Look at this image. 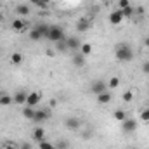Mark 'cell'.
Returning a JSON list of instances; mask_svg holds the SVG:
<instances>
[{
	"label": "cell",
	"instance_id": "obj_41",
	"mask_svg": "<svg viewBox=\"0 0 149 149\" xmlns=\"http://www.w3.org/2000/svg\"><path fill=\"white\" fill-rule=\"evenodd\" d=\"M45 2H47V0H45Z\"/></svg>",
	"mask_w": 149,
	"mask_h": 149
},
{
	"label": "cell",
	"instance_id": "obj_8",
	"mask_svg": "<svg viewBox=\"0 0 149 149\" xmlns=\"http://www.w3.org/2000/svg\"><path fill=\"white\" fill-rule=\"evenodd\" d=\"M123 21H125V17H123V12L120 9H114L111 14H109V23L111 24H121Z\"/></svg>",
	"mask_w": 149,
	"mask_h": 149
},
{
	"label": "cell",
	"instance_id": "obj_35",
	"mask_svg": "<svg viewBox=\"0 0 149 149\" xmlns=\"http://www.w3.org/2000/svg\"><path fill=\"white\" fill-rule=\"evenodd\" d=\"M135 12H137V14H139V16H142V14H144V12H146V10H144V7H142V5H139V7H137V9H135Z\"/></svg>",
	"mask_w": 149,
	"mask_h": 149
},
{
	"label": "cell",
	"instance_id": "obj_22",
	"mask_svg": "<svg viewBox=\"0 0 149 149\" xmlns=\"http://www.w3.org/2000/svg\"><path fill=\"white\" fill-rule=\"evenodd\" d=\"M121 12H123V17H125V19H130V17H134V14H135V9H134L132 5H128V7H125Z\"/></svg>",
	"mask_w": 149,
	"mask_h": 149
},
{
	"label": "cell",
	"instance_id": "obj_30",
	"mask_svg": "<svg viewBox=\"0 0 149 149\" xmlns=\"http://www.w3.org/2000/svg\"><path fill=\"white\" fill-rule=\"evenodd\" d=\"M116 5H118V9H120V10H123L125 7H128V5H130V0H116Z\"/></svg>",
	"mask_w": 149,
	"mask_h": 149
},
{
	"label": "cell",
	"instance_id": "obj_20",
	"mask_svg": "<svg viewBox=\"0 0 149 149\" xmlns=\"http://www.w3.org/2000/svg\"><path fill=\"white\" fill-rule=\"evenodd\" d=\"M35 28H37L38 31L42 33V37H43V38H47V33H49V28H50L49 24H45V23H38L37 26H35Z\"/></svg>",
	"mask_w": 149,
	"mask_h": 149
},
{
	"label": "cell",
	"instance_id": "obj_36",
	"mask_svg": "<svg viewBox=\"0 0 149 149\" xmlns=\"http://www.w3.org/2000/svg\"><path fill=\"white\" fill-rule=\"evenodd\" d=\"M57 106V101L56 99H50V108H56Z\"/></svg>",
	"mask_w": 149,
	"mask_h": 149
},
{
	"label": "cell",
	"instance_id": "obj_24",
	"mask_svg": "<svg viewBox=\"0 0 149 149\" xmlns=\"http://www.w3.org/2000/svg\"><path fill=\"white\" fill-rule=\"evenodd\" d=\"M120 87V78L118 76H111L108 80V88H118Z\"/></svg>",
	"mask_w": 149,
	"mask_h": 149
},
{
	"label": "cell",
	"instance_id": "obj_21",
	"mask_svg": "<svg viewBox=\"0 0 149 149\" xmlns=\"http://www.w3.org/2000/svg\"><path fill=\"white\" fill-rule=\"evenodd\" d=\"M23 116H24L26 120H33V116H35V108L24 106V109H23Z\"/></svg>",
	"mask_w": 149,
	"mask_h": 149
},
{
	"label": "cell",
	"instance_id": "obj_2",
	"mask_svg": "<svg viewBox=\"0 0 149 149\" xmlns=\"http://www.w3.org/2000/svg\"><path fill=\"white\" fill-rule=\"evenodd\" d=\"M66 35H64V30L61 28V26H50L49 28V33H47V40H50V42H59V40H64Z\"/></svg>",
	"mask_w": 149,
	"mask_h": 149
},
{
	"label": "cell",
	"instance_id": "obj_32",
	"mask_svg": "<svg viewBox=\"0 0 149 149\" xmlns=\"http://www.w3.org/2000/svg\"><path fill=\"white\" fill-rule=\"evenodd\" d=\"M17 149H33V148H31V144H30V142H21Z\"/></svg>",
	"mask_w": 149,
	"mask_h": 149
},
{
	"label": "cell",
	"instance_id": "obj_11",
	"mask_svg": "<svg viewBox=\"0 0 149 149\" xmlns=\"http://www.w3.org/2000/svg\"><path fill=\"white\" fill-rule=\"evenodd\" d=\"M31 139H33V142H42L43 139H45V130L42 128V127H37V128H33V132H31Z\"/></svg>",
	"mask_w": 149,
	"mask_h": 149
},
{
	"label": "cell",
	"instance_id": "obj_14",
	"mask_svg": "<svg viewBox=\"0 0 149 149\" xmlns=\"http://www.w3.org/2000/svg\"><path fill=\"white\" fill-rule=\"evenodd\" d=\"M24 28H26V23H24V19L17 17V19H14V21H12V30H14V31L21 33V31H24Z\"/></svg>",
	"mask_w": 149,
	"mask_h": 149
},
{
	"label": "cell",
	"instance_id": "obj_12",
	"mask_svg": "<svg viewBox=\"0 0 149 149\" xmlns=\"http://www.w3.org/2000/svg\"><path fill=\"white\" fill-rule=\"evenodd\" d=\"M111 101H113V95H111L109 90H106V92H102V94L97 95V102L99 104H109Z\"/></svg>",
	"mask_w": 149,
	"mask_h": 149
},
{
	"label": "cell",
	"instance_id": "obj_1",
	"mask_svg": "<svg viewBox=\"0 0 149 149\" xmlns=\"http://www.w3.org/2000/svg\"><path fill=\"white\" fill-rule=\"evenodd\" d=\"M114 56L120 63H128L134 59V50L128 43H116L114 47Z\"/></svg>",
	"mask_w": 149,
	"mask_h": 149
},
{
	"label": "cell",
	"instance_id": "obj_26",
	"mask_svg": "<svg viewBox=\"0 0 149 149\" xmlns=\"http://www.w3.org/2000/svg\"><path fill=\"white\" fill-rule=\"evenodd\" d=\"M56 49H57L59 52H66V50H68V45H66V38H64V40H59V42H56Z\"/></svg>",
	"mask_w": 149,
	"mask_h": 149
},
{
	"label": "cell",
	"instance_id": "obj_25",
	"mask_svg": "<svg viewBox=\"0 0 149 149\" xmlns=\"http://www.w3.org/2000/svg\"><path fill=\"white\" fill-rule=\"evenodd\" d=\"M30 38H31V40H33V42H38V40H42V33H40V31H38L37 28H35V26H33V28H31V31H30Z\"/></svg>",
	"mask_w": 149,
	"mask_h": 149
},
{
	"label": "cell",
	"instance_id": "obj_31",
	"mask_svg": "<svg viewBox=\"0 0 149 149\" xmlns=\"http://www.w3.org/2000/svg\"><path fill=\"white\" fill-rule=\"evenodd\" d=\"M142 73L149 74V61H144V63H142Z\"/></svg>",
	"mask_w": 149,
	"mask_h": 149
},
{
	"label": "cell",
	"instance_id": "obj_39",
	"mask_svg": "<svg viewBox=\"0 0 149 149\" xmlns=\"http://www.w3.org/2000/svg\"><path fill=\"white\" fill-rule=\"evenodd\" d=\"M52 149H59V148H56V146H54V148H52Z\"/></svg>",
	"mask_w": 149,
	"mask_h": 149
},
{
	"label": "cell",
	"instance_id": "obj_3",
	"mask_svg": "<svg viewBox=\"0 0 149 149\" xmlns=\"http://www.w3.org/2000/svg\"><path fill=\"white\" fill-rule=\"evenodd\" d=\"M106 90H109V88H108V83L104 80H95V81L90 83V92L95 94V95H99V94H102Z\"/></svg>",
	"mask_w": 149,
	"mask_h": 149
},
{
	"label": "cell",
	"instance_id": "obj_27",
	"mask_svg": "<svg viewBox=\"0 0 149 149\" xmlns=\"http://www.w3.org/2000/svg\"><path fill=\"white\" fill-rule=\"evenodd\" d=\"M121 99H123V102H132L134 101V92L132 90H125L123 95H121Z\"/></svg>",
	"mask_w": 149,
	"mask_h": 149
},
{
	"label": "cell",
	"instance_id": "obj_29",
	"mask_svg": "<svg viewBox=\"0 0 149 149\" xmlns=\"http://www.w3.org/2000/svg\"><path fill=\"white\" fill-rule=\"evenodd\" d=\"M141 120H142L144 123H149V108H144V109L141 111Z\"/></svg>",
	"mask_w": 149,
	"mask_h": 149
},
{
	"label": "cell",
	"instance_id": "obj_38",
	"mask_svg": "<svg viewBox=\"0 0 149 149\" xmlns=\"http://www.w3.org/2000/svg\"><path fill=\"white\" fill-rule=\"evenodd\" d=\"M104 2H106V3H111V2H114V0H104Z\"/></svg>",
	"mask_w": 149,
	"mask_h": 149
},
{
	"label": "cell",
	"instance_id": "obj_28",
	"mask_svg": "<svg viewBox=\"0 0 149 149\" xmlns=\"http://www.w3.org/2000/svg\"><path fill=\"white\" fill-rule=\"evenodd\" d=\"M38 148H40V149H52V148H54V144H52V142H49L47 139H43L42 142H38Z\"/></svg>",
	"mask_w": 149,
	"mask_h": 149
},
{
	"label": "cell",
	"instance_id": "obj_17",
	"mask_svg": "<svg viewBox=\"0 0 149 149\" xmlns=\"http://www.w3.org/2000/svg\"><path fill=\"white\" fill-rule=\"evenodd\" d=\"M9 61H10V64L19 66V64L23 63V54H21V52H12L10 57H9Z\"/></svg>",
	"mask_w": 149,
	"mask_h": 149
},
{
	"label": "cell",
	"instance_id": "obj_10",
	"mask_svg": "<svg viewBox=\"0 0 149 149\" xmlns=\"http://www.w3.org/2000/svg\"><path fill=\"white\" fill-rule=\"evenodd\" d=\"M26 97H28L26 90H17L12 95V101H14V104H26Z\"/></svg>",
	"mask_w": 149,
	"mask_h": 149
},
{
	"label": "cell",
	"instance_id": "obj_40",
	"mask_svg": "<svg viewBox=\"0 0 149 149\" xmlns=\"http://www.w3.org/2000/svg\"><path fill=\"white\" fill-rule=\"evenodd\" d=\"M132 149H135V148H132Z\"/></svg>",
	"mask_w": 149,
	"mask_h": 149
},
{
	"label": "cell",
	"instance_id": "obj_13",
	"mask_svg": "<svg viewBox=\"0 0 149 149\" xmlns=\"http://www.w3.org/2000/svg\"><path fill=\"white\" fill-rule=\"evenodd\" d=\"M90 26H92V23H90V19H87V17H81V19L76 23V30H78V31H87Z\"/></svg>",
	"mask_w": 149,
	"mask_h": 149
},
{
	"label": "cell",
	"instance_id": "obj_16",
	"mask_svg": "<svg viewBox=\"0 0 149 149\" xmlns=\"http://www.w3.org/2000/svg\"><path fill=\"white\" fill-rule=\"evenodd\" d=\"M16 14H17L19 17L28 16V14H30V7H28L26 3H19V5H16Z\"/></svg>",
	"mask_w": 149,
	"mask_h": 149
},
{
	"label": "cell",
	"instance_id": "obj_18",
	"mask_svg": "<svg viewBox=\"0 0 149 149\" xmlns=\"http://www.w3.org/2000/svg\"><path fill=\"white\" fill-rule=\"evenodd\" d=\"M10 104H14L12 95H9V94L2 92V94H0V106H10Z\"/></svg>",
	"mask_w": 149,
	"mask_h": 149
},
{
	"label": "cell",
	"instance_id": "obj_34",
	"mask_svg": "<svg viewBox=\"0 0 149 149\" xmlns=\"http://www.w3.org/2000/svg\"><path fill=\"white\" fill-rule=\"evenodd\" d=\"M2 149H17V148H16V146H12L10 142H3V144H2Z\"/></svg>",
	"mask_w": 149,
	"mask_h": 149
},
{
	"label": "cell",
	"instance_id": "obj_6",
	"mask_svg": "<svg viewBox=\"0 0 149 149\" xmlns=\"http://www.w3.org/2000/svg\"><path fill=\"white\" fill-rule=\"evenodd\" d=\"M42 95L40 92H28V97H26V104L24 106H30V108H35L38 102H40Z\"/></svg>",
	"mask_w": 149,
	"mask_h": 149
},
{
	"label": "cell",
	"instance_id": "obj_15",
	"mask_svg": "<svg viewBox=\"0 0 149 149\" xmlns=\"http://www.w3.org/2000/svg\"><path fill=\"white\" fill-rule=\"evenodd\" d=\"M73 64L76 66V68L85 66V56L80 54V50H78V52H73Z\"/></svg>",
	"mask_w": 149,
	"mask_h": 149
},
{
	"label": "cell",
	"instance_id": "obj_7",
	"mask_svg": "<svg viewBox=\"0 0 149 149\" xmlns=\"http://www.w3.org/2000/svg\"><path fill=\"white\" fill-rule=\"evenodd\" d=\"M66 45H68V50H73V52H78L80 47H81V42L78 37H68L66 38Z\"/></svg>",
	"mask_w": 149,
	"mask_h": 149
},
{
	"label": "cell",
	"instance_id": "obj_19",
	"mask_svg": "<svg viewBox=\"0 0 149 149\" xmlns=\"http://www.w3.org/2000/svg\"><path fill=\"white\" fill-rule=\"evenodd\" d=\"M113 118H114L116 121H123V120H127L128 116H127V113L123 111V109H114V113H113Z\"/></svg>",
	"mask_w": 149,
	"mask_h": 149
},
{
	"label": "cell",
	"instance_id": "obj_5",
	"mask_svg": "<svg viewBox=\"0 0 149 149\" xmlns=\"http://www.w3.org/2000/svg\"><path fill=\"white\" fill-rule=\"evenodd\" d=\"M50 118V109H35L33 123H43Z\"/></svg>",
	"mask_w": 149,
	"mask_h": 149
},
{
	"label": "cell",
	"instance_id": "obj_23",
	"mask_svg": "<svg viewBox=\"0 0 149 149\" xmlns=\"http://www.w3.org/2000/svg\"><path fill=\"white\" fill-rule=\"evenodd\" d=\"M90 52H92V45H90V43H81L80 54H83V56L87 57V56H90Z\"/></svg>",
	"mask_w": 149,
	"mask_h": 149
},
{
	"label": "cell",
	"instance_id": "obj_37",
	"mask_svg": "<svg viewBox=\"0 0 149 149\" xmlns=\"http://www.w3.org/2000/svg\"><path fill=\"white\" fill-rule=\"evenodd\" d=\"M144 47H148V49H149V37L144 38Z\"/></svg>",
	"mask_w": 149,
	"mask_h": 149
},
{
	"label": "cell",
	"instance_id": "obj_33",
	"mask_svg": "<svg viewBox=\"0 0 149 149\" xmlns=\"http://www.w3.org/2000/svg\"><path fill=\"white\" fill-rule=\"evenodd\" d=\"M56 148H59V149H66V148H68V142H66V141H59Z\"/></svg>",
	"mask_w": 149,
	"mask_h": 149
},
{
	"label": "cell",
	"instance_id": "obj_9",
	"mask_svg": "<svg viewBox=\"0 0 149 149\" xmlns=\"http://www.w3.org/2000/svg\"><path fill=\"white\" fill-rule=\"evenodd\" d=\"M64 123H66V127H68L70 130H80V127H81V121H80V118H76V116H68Z\"/></svg>",
	"mask_w": 149,
	"mask_h": 149
},
{
	"label": "cell",
	"instance_id": "obj_4",
	"mask_svg": "<svg viewBox=\"0 0 149 149\" xmlns=\"http://www.w3.org/2000/svg\"><path fill=\"white\" fill-rule=\"evenodd\" d=\"M121 130H123L125 134H134V132L137 130V121H135L134 118L123 120V121H121Z\"/></svg>",
	"mask_w": 149,
	"mask_h": 149
}]
</instances>
